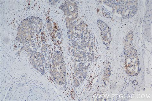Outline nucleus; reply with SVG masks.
<instances>
[{"label": "nucleus", "instance_id": "1", "mask_svg": "<svg viewBox=\"0 0 152 101\" xmlns=\"http://www.w3.org/2000/svg\"><path fill=\"white\" fill-rule=\"evenodd\" d=\"M126 69L130 73H135L138 71V62L137 58L134 56L127 58L126 61Z\"/></svg>", "mask_w": 152, "mask_h": 101}]
</instances>
